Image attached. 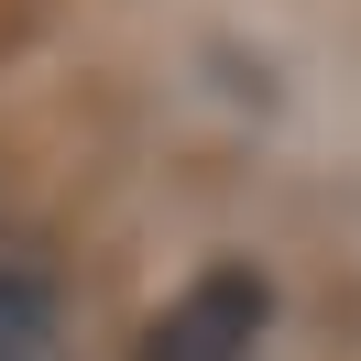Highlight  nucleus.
Segmentation results:
<instances>
[{
	"mask_svg": "<svg viewBox=\"0 0 361 361\" xmlns=\"http://www.w3.org/2000/svg\"><path fill=\"white\" fill-rule=\"evenodd\" d=\"M0 361H55V285L0 274Z\"/></svg>",
	"mask_w": 361,
	"mask_h": 361,
	"instance_id": "nucleus-2",
	"label": "nucleus"
},
{
	"mask_svg": "<svg viewBox=\"0 0 361 361\" xmlns=\"http://www.w3.org/2000/svg\"><path fill=\"white\" fill-rule=\"evenodd\" d=\"M263 317H274V285H263V274H252V263H208L197 285L142 329V361H252Z\"/></svg>",
	"mask_w": 361,
	"mask_h": 361,
	"instance_id": "nucleus-1",
	"label": "nucleus"
}]
</instances>
